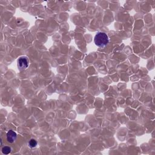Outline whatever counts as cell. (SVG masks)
I'll return each instance as SVG.
<instances>
[{
    "instance_id": "cell-2",
    "label": "cell",
    "mask_w": 155,
    "mask_h": 155,
    "mask_svg": "<svg viewBox=\"0 0 155 155\" xmlns=\"http://www.w3.org/2000/svg\"><path fill=\"white\" fill-rule=\"evenodd\" d=\"M17 65L20 70H24L27 69L29 66V60L26 56H21L17 61Z\"/></svg>"
},
{
    "instance_id": "cell-4",
    "label": "cell",
    "mask_w": 155,
    "mask_h": 155,
    "mask_svg": "<svg viewBox=\"0 0 155 155\" xmlns=\"http://www.w3.org/2000/svg\"><path fill=\"white\" fill-rule=\"evenodd\" d=\"M37 144H38L37 141L35 140H34V139H31L29 141V143H28V145H29V146L30 148H35V147H36Z\"/></svg>"
},
{
    "instance_id": "cell-3",
    "label": "cell",
    "mask_w": 155,
    "mask_h": 155,
    "mask_svg": "<svg viewBox=\"0 0 155 155\" xmlns=\"http://www.w3.org/2000/svg\"><path fill=\"white\" fill-rule=\"evenodd\" d=\"M17 138V134L13 130H9L7 133V141L9 143H13Z\"/></svg>"
},
{
    "instance_id": "cell-1",
    "label": "cell",
    "mask_w": 155,
    "mask_h": 155,
    "mask_svg": "<svg viewBox=\"0 0 155 155\" xmlns=\"http://www.w3.org/2000/svg\"><path fill=\"white\" fill-rule=\"evenodd\" d=\"M94 42L95 45L99 47H105L109 42V38L104 32H98L94 37Z\"/></svg>"
},
{
    "instance_id": "cell-5",
    "label": "cell",
    "mask_w": 155,
    "mask_h": 155,
    "mask_svg": "<svg viewBox=\"0 0 155 155\" xmlns=\"http://www.w3.org/2000/svg\"><path fill=\"white\" fill-rule=\"evenodd\" d=\"M11 152V148L8 146H5L2 149V153L4 154H8Z\"/></svg>"
}]
</instances>
